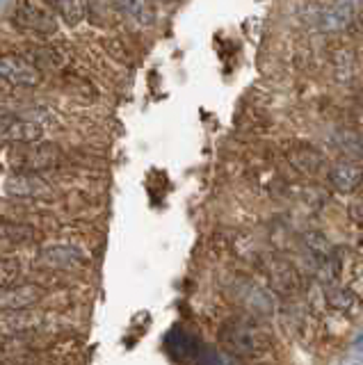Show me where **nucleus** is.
<instances>
[{
	"instance_id": "f03ea898",
	"label": "nucleus",
	"mask_w": 363,
	"mask_h": 365,
	"mask_svg": "<svg viewBox=\"0 0 363 365\" xmlns=\"http://www.w3.org/2000/svg\"><path fill=\"white\" fill-rule=\"evenodd\" d=\"M0 80L12 87H37L41 83V71L26 57L7 53L0 55Z\"/></svg>"
},
{
	"instance_id": "20e7f679",
	"label": "nucleus",
	"mask_w": 363,
	"mask_h": 365,
	"mask_svg": "<svg viewBox=\"0 0 363 365\" xmlns=\"http://www.w3.org/2000/svg\"><path fill=\"white\" fill-rule=\"evenodd\" d=\"M41 125L35 121H26V119H3L0 121V142H12V144H32L41 140Z\"/></svg>"
},
{
	"instance_id": "1a4fd4ad",
	"label": "nucleus",
	"mask_w": 363,
	"mask_h": 365,
	"mask_svg": "<svg viewBox=\"0 0 363 365\" xmlns=\"http://www.w3.org/2000/svg\"><path fill=\"white\" fill-rule=\"evenodd\" d=\"M352 9H354V5H349V3L324 5L320 14H317V23H320V28L324 32H340V30L349 28Z\"/></svg>"
},
{
	"instance_id": "aec40b11",
	"label": "nucleus",
	"mask_w": 363,
	"mask_h": 365,
	"mask_svg": "<svg viewBox=\"0 0 363 365\" xmlns=\"http://www.w3.org/2000/svg\"><path fill=\"white\" fill-rule=\"evenodd\" d=\"M359 194H361V199H363V185H361V192Z\"/></svg>"
},
{
	"instance_id": "9d476101",
	"label": "nucleus",
	"mask_w": 363,
	"mask_h": 365,
	"mask_svg": "<svg viewBox=\"0 0 363 365\" xmlns=\"http://www.w3.org/2000/svg\"><path fill=\"white\" fill-rule=\"evenodd\" d=\"M329 299H332L334 308H338V311H343V313H349V315H357L359 308H361V299L349 288H338V290H334Z\"/></svg>"
},
{
	"instance_id": "4468645a",
	"label": "nucleus",
	"mask_w": 363,
	"mask_h": 365,
	"mask_svg": "<svg viewBox=\"0 0 363 365\" xmlns=\"http://www.w3.org/2000/svg\"><path fill=\"white\" fill-rule=\"evenodd\" d=\"M0 237L5 240H30L32 228L21 224H0Z\"/></svg>"
},
{
	"instance_id": "a211bd4d",
	"label": "nucleus",
	"mask_w": 363,
	"mask_h": 365,
	"mask_svg": "<svg viewBox=\"0 0 363 365\" xmlns=\"http://www.w3.org/2000/svg\"><path fill=\"white\" fill-rule=\"evenodd\" d=\"M340 365H363V363H361V359H354V356H349V359H345V361L340 363Z\"/></svg>"
},
{
	"instance_id": "39448f33",
	"label": "nucleus",
	"mask_w": 363,
	"mask_h": 365,
	"mask_svg": "<svg viewBox=\"0 0 363 365\" xmlns=\"http://www.w3.org/2000/svg\"><path fill=\"white\" fill-rule=\"evenodd\" d=\"M39 285H12L7 290H0V311H19L28 308L41 299Z\"/></svg>"
},
{
	"instance_id": "423d86ee",
	"label": "nucleus",
	"mask_w": 363,
	"mask_h": 365,
	"mask_svg": "<svg viewBox=\"0 0 363 365\" xmlns=\"http://www.w3.org/2000/svg\"><path fill=\"white\" fill-rule=\"evenodd\" d=\"M329 182L343 194L354 192L363 185V169L352 163H336L329 171Z\"/></svg>"
},
{
	"instance_id": "0eeeda50",
	"label": "nucleus",
	"mask_w": 363,
	"mask_h": 365,
	"mask_svg": "<svg viewBox=\"0 0 363 365\" xmlns=\"http://www.w3.org/2000/svg\"><path fill=\"white\" fill-rule=\"evenodd\" d=\"M16 158L21 160L19 167L21 169H44V167H51L60 160V151L55 146H32L26 144L24 151H19Z\"/></svg>"
},
{
	"instance_id": "f8f14e48",
	"label": "nucleus",
	"mask_w": 363,
	"mask_h": 365,
	"mask_svg": "<svg viewBox=\"0 0 363 365\" xmlns=\"http://www.w3.org/2000/svg\"><path fill=\"white\" fill-rule=\"evenodd\" d=\"M51 9H55L58 11V16H62V21L64 23H69V26H76V23H81L83 21V16H85V5L83 3H51L48 5Z\"/></svg>"
},
{
	"instance_id": "ddd939ff",
	"label": "nucleus",
	"mask_w": 363,
	"mask_h": 365,
	"mask_svg": "<svg viewBox=\"0 0 363 365\" xmlns=\"http://www.w3.org/2000/svg\"><path fill=\"white\" fill-rule=\"evenodd\" d=\"M21 279V265L12 258H0V290H7L16 285Z\"/></svg>"
},
{
	"instance_id": "dca6fc26",
	"label": "nucleus",
	"mask_w": 363,
	"mask_h": 365,
	"mask_svg": "<svg viewBox=\"0 0 363 365\" xmlns=\"http://www.w3.org/2000/svg\"><path fill=\"white\" fill-rule=\"evenodd\" d=\"M349 290H352V292H354L357 297H359V294H363V272H361V269L357 272V279H354V285H352V288H349Z\"/></svg>"
},
{
	"instance_id": "f3484780",
	"label": "nucleus",
	"mask_w": 363,
	"mask_h": 365,
	"mask_svg": "<svg viewBox=\"0 0 363 365\" xmlns=\"http://www.w3.org/2000/svg\"><path fill=\"white\" fill-rule=\"evenodd\" d=\"M352 349H354L357 354H361V356H363V329L359 331V336L354 338V342H352Z\"/></svg>"
},
{
	"instance_id": "6e6552de",
	"label": "nucleus",
	"mask_w": 363,
	"mask_h": 365,
	"mask_svg": "<svg viewBox=\"0 0 363 365\" xmlns=\"http://www.w3.org/2000/svg\"><path fill=\"white\" fill-rule=\"evenodd\" d=\"M165 345H167V349H169V354H172L174 359H178V361H190V359H195L197 361V356H199V342L192 338L188 331H183V329H172L169 334L165 336Z\"/></svg>"
},
{
	"instance_id": "7ed1b4c3",
	"label": "nucleus",
	"mask_w": 363,
	"mask_h": 365,
	"mask_svg": "<svg viewBox=\"0 0 363 365\" xmlns=\"http://www.w3.org/2000/svg\"><path fill=\"white\" fill-rule=\"evenodd\" d=\"M16 23L21 28L30 30V32L44 34V37H48V34H53L55 30H58L55 16L51 14V11L35 5V3H21L16 7Z\"/></svg>"
},
{
	"instance_id": "f257e3e1",
	"label": "nucleus",
	"mask_w": 363,
	"mask_h": 365,
	"mask_svg": "<svg viewBox=\"0 0 363 365\" xmlns=\"http://www.w3.org/2000/svg\"><path fill=\"white\" fill-rule=\"evenodd\" d=\"M222 345L231 351V356H260L270 349V338L263 329H258L249 319H231L220 331Z\"/></svg>"
},
{
	"instance_id": "9b49d317",
	"label": "nucleus",
	"mask_w": 363,
	"mask_h": 365,
	"mask_svg": "<svg viewBox=\"0 0 363 365\" xmlns=\"http://www.w3.org/2000/svg\"><path fill=\"white\" fill-rule=\"evenodd\" d=\"M197 363L199 365H242L235 356H231L229 351H220V349H210V347L199 349Z\"/></svg>"
},
{
	"instance_id": "2eb2a0df",
	"label": "nucleus",
	"mask_w": 363,
	"mask_h": 365,
	"mask_svg": "<svg viewBox=\"0 0 363 365\" xmlns=\"http://www.w3.org/2000/svg\"><path fill=\"white\" fill-rule=\"evenodd\" d=\"M334 62H336V71H338L340 80H343L345 71H347V78H352V71H354V57H352V51H338L334 55Z\"/></svg>"
},
{
	"instance_id": "6ab92c4d",
	"label": "nucleus",
	"mask_w": 363,
	"mask_h": 365,
	"mask_svg": "<svg viewBox=\"0 0 363 365\" xmlns=\"http://www.w3.org/2000/svg\"><path fill=\"white\" fill-rule=\"evenodd\" d=\"M359 21H361V23H363V5H361V7H359Z\"/></svg>"
}]
</instances>
